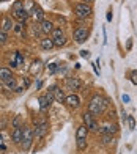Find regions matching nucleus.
<instances>
[{"mask_svg":"<svg viewBox=\"0 0 137 154\" xmlns=\"http://www.w3.org/2000/svg\"><path fill=\"white\" fill-rule=\"evenodd\" d=\"M107 107H109V99H106V97H102L99 94L93 96L90 99V102H88V112H90L93 116L102 115Z\"/></svg>","mask_w":137,"mask_h":154,"instance_id":"nucleus-1","label":"nucleus"},{"mask_svg":"<svg viewBox=\"0 0 137 154\" xmlns=\"http://www.w3.org/2000/svg\"><path fill=\"white\" fill-rule=\"evenodd\" d=\"M74 13H76L77 17H90L93 14V8L90 3H77L76 6H74Z\"/></svg>","mask_w":137,"mask_h":154,"instance_id":"nucleus-2","label":"nucleus"},{"mask_svg":"<svg viewBox=\"0 0 137 154\" xmlns=\"http://www.w3.org/2000/svg\"><path fill=\"white\" fill-rule=\"evenodd\" d=\"M54 99H55V97H54L52 91H46L44 94H41V96L38 97V102H39V109L43 110V112L49 110V109H51V106H52V101H54Z\"/></svg>","mask_w":137,"mask_h":154,"instance_id":"nucleus-3","label":"nucleus"},{"mask_svg":"<svg viewBox=\"0 0 137 154\" xmlns=\"http://www.w3.org/2000/svg\"><path fill=\"white\" fill-rule=\"evenodd\" d=\"M33 129L32 128H29V126H24V137H22V149L24 151H29L30 149V146H32V143H33Z\"/></svg>","mask_w":137,"mask_h":154,"instance_id":"nucleus-4","label":"nucleus"},{"mask_svg":"<svg viewBox=\"0 0 137 154\" xmlns=\"http://www.w3.org/2000/svg\"><path fill=\"white\" fill-rule=\"evenodd\" d=\"M47 132H49V124H47V121H35L33 135H35L36 138H43Z\"/></svg>","mask_w":137,"mask_h":154,"instance_id":"nucleus-5","label":"nucleus"},{"mask_svg":"<svg viewBox=\"0 0 137 154\" xmlns=\"http://www.w3.org/2000/svg\"><path fill=\"white\" fill-rule=\"evenodd\" d=\"M82 118H84V123H85V126L88 128V131L99 132V124L96 123V120L93 118V115L90 113V112H85V113L82 115Z\"/></svg>","mask_w":137,"mask_h":154,"instance_id":"nucleus-6","label":"nucleus"},{"mask_svg":"<svg viewBox=\"0 0 137 154\" xmlns=\"http://www.w3.org/2000/svg\"><path fill=\"white\" fill-rule=\"evenodd\" d=\"M88 38V30L84 29V27H79V29L74 30V41H76L77 44H82V43H85Z\"/></svg>","mask_w":137,"mask_h":154,"instance_id":"nucleus-7","label":"nucleus"},{"mask_svg":"<svg viewBox=\"0 0 137 154\" xmlns=\"http://www.w3.org/2000/svg\"><path fill=\"white\" fill-rule=\"evenodd\" d=\"M66 88L71 90L73 93H76L82 88V82L77 79V77H68L66 79Z\"/></svg>","mask_w":137,"mask_h":154,"instance_id":"nucleus-8","label":"nucleus"},{"mask_svg":"<svg viewBox=\"0 0 137 154\" xmlns=\"http://www.w3.org/2000/svg\"><path fill=\"white\" fill-rule=\"evenodd\" d=\"M13 17L19 22H25L27 19L30 17V13L27 11L25 8H20V10H13Z\"/></svg>","mask_w":137,"mask_h":154,"instance_id":"nucleus-9","label":"nucleus"},{"mask_svg":"<svg viewBox=\"0 0 137 154\" xmlns=\"http://www.w3.org/2000/svg\"><path fill=\"white\" fill-rule=\"evenodd\" d=\"M65 104L68 107H71V109H77L80 106V97L76 94V93H73L70 96H66V99H65Z\"/></svg>","mask_w":137,"mask_h":154,"instance_id":"nucleus-10","label":"nucleus"},{"mask_svg":"<svg viewBox=\"0 0 137 154\" xmlns=\"http://www.w3.org/2000/svg\"><path fill=\"white\" fill-rule=\"evenodd\" d=\"M101 134H107V135H115L118 132V126L115 123H106L102 128L99 129Z\"/></svg>","mask_w":137,"mask_h":154,"instance_id":"nucleus-11","label":"nucleus"},{"mask_svg":"<svg viewBox=\"0 0 137 154\" xmlns=\"http://www.w3.org/2000/svg\"><path fill=\"white\" fill-rule=\"evenodd\" d=\"M22 137H24V126L13 129V132H11V140H13V143L19 145L20 142H22Z\"/></svg>","mask_w":137,"mask_h":154,"instance_id":"nucleus-12","label":"nucleus"},{"mask_svg":"<svg viewBox=\"0 0 137 154\" xmlns=\"http://www.w3.org/2000/svg\"><path fill=\"white\" fill-rule=\"evenodd\" d=\"M32 17H33V20H35V22H43V20H44V11H43V8H41L39 5L33 6Z\"/></svg>","mask_w":137,"mask_h":154,"instance_id":"nucleus-13","label":"nucleus"},{"mask_svg":"<svg viewBox=\"0 0 137 154\" xmlns=\"http://www.w3.org/2000/svg\"><path fill=\"white\" fill-rule=\"evenodd\" d=\"M49 91H52V94H54V97L57 99V102H65V94H63V90H61L58 85H54Z\"/></svg>","mask_w":137,"mask_h":154,"instance_id":"nucleus-14","label":"nucleus"},{"mask_svg":"<svg viewBox=\"0 0 137 154\" xmlns=\"http://www.w3.org/2000/svg\"><path fill=\"white\" fill-rule=\"evenodd\" d=\"M39 27H41V32H43V35H51V33L54 32V29H55L52 20H47V19H44L43 22H41Z\"/></svg>","mask_w":137,"mask_h":154,"instance_id":"nucleus-15","label":"nucleus"},{"mask_svg":"<svg viewBox=\"0 0 137 154\" xmlns=\"http://www.w3.org/2000/svg\"><path fill=\"white\" fill-rule=\"evenodd\" d=\"M13 29H14V25H13V20L10 16H5L3 20H2V27H0V30H3L5 33L6 32H11Z\"/></svg>","mask_w":137,"mask_h":154,"instance_id":"nucleus-16","label":"nucleus"},{"mask_svg":"<svg viewBox=\"0 0 137 154\" xmlns=\"http://www.w3.org/2000/svg\"><path fill=\"white\" fill-rule=\"evenodd\" d=\"M41 47L44 49V51H52L54 47H55V43H54V39L52 38H43L41 39Z\"/></svg>","mask_w":137,"mask_h":154,"instance_id":"nucleus-17","label":"nucleus"},{"mask_svg":"<svg viewBox=\"0 0 137 154\" xmlns=\"http://www.w3.org/2000/svg\"><path fill=\"white\" fill-rule=\"evenodd\" d=\"M11 77H14V75H13V72H11V69H8V68H0V80H2L3 83H5L6 80H10Z\"/></svg>","mask_w":137,"mask_h":154,"instance_id":"nucleus-18","label":"nucleus"},{"mask_svg":"<svg viewBox=\"0 0 137 154\" xmlns=\"http://www.w3.org/2000/svg\"><path fill=\"white\" fill-rule=\"evenodd\" d=\"M88 128L85 124H82V126H79L77 128V132H76V138H87V135H88Z\"/></svg>","mask_w":137,"mask_h":154,"instance_id":"nucleus-19","label":"nucleus"},{"mask_svg":"<svg viewBox=\"0 0 137 154\" xmlns=\"http://www.w3.org/2000/svg\"><path fill=\"white\" fill-rule=\"evenodd\" d=\"M39 69H41V61L39 60H35L32 63V68H30V74L35 75L36 72H39Z\"/></svg>","mask_w":137,"mask_h":154,"instance_id":"nucleus-20","label":"nucleus"},{"mask_svg":"<svg viewBox=\"0 0 137 154\" xmlns=\"http://www.w3.org/2000/svg\"><path fill=\"white\" fill-rule=\"evenodd\" d=\"M77 140V149L79 151H84V149H87V138H76Z\"/></svg>","mask_w":137,"mask_h":154,"instance_id":"nucleus-21","label":"nucleus"},{"mask_svg":"<svg viewBox=\"0 0 137 154\" xmlns=\"http://www.w3.org/2000/svg\"><path fill=\"white\" fill-rule=\"evenodd\" d=\"M51 35H52V39H57V38H63V36H65L63 30H61V29H54V32H52Z\"/></svg>","mask_w":137,"mask_h":154,"instance_id":"nucleus-22","label":"nucleus"},{"mask_svg":"<svg viewBox=\"0 0 137 154\" xmlns=\"http://www.w3.org/2000/svg\"><path fill=\"white\" fill-rule=\"evenodd\" d=\"M5 85H6V88H10V90H16V79H14V77H11L10 80L5 82Z\"/></svg>","mask_w":137,"mask_h":154,"instance_id":"nucleus-23","label":"nucleus"},{"mask_svg":"<svg viewBox=\"0 0 137 154\" xmlns=\"http://www.w3.org/2000/svg\"><path fill=\"white\" fill-rule=\"evenodd\" d=\"M114 142V135H107V134H102V143L104 145H111Z\"/></svg>","mask_w":137,"mask_h":154,"instance_id":"nucleus-24","label":"nucleus"},{"mask_svg":"<svg viewBox=\"0 0 137 154\" xmlns=\"http://www.w3.org/2000/svg\"><path fill=\"white\" fill-rule=\"evenodd\" d=\"M54 43H55L57 47H61V46L66 44V39H65V36L63 38H57V39H54Z\"/></svg>","mask_w":137,"mask_h":154,"instance_id":"nucleus-25","label":"nucleus"},{"mask_svg":"<svg viewBox=\"0 0 137 154\" xmlns=\"http://www.w3.org/2000/svg\"><path fill=\"white\" fill-rule=\"evenodd\" d=\"M20 121H22V120H20V116L19 115H16L14 116V120H13V128H20Z\"/></svg>","mask_w":137,"mask_h":154,"instance_id":"nucleus-26","label":"nucleus"},{"mask_svg":"<svg viewBox=\"0 0 137 154\" xmlns=\"http://www.w3.org/2000/svg\"><path fill=\"white\" fill-rule=\"evenodd\" d=\"M6 41H8V36H6V33L3 30H0V44H5Z\"/></svg>","mask_w":137,"mask_h":154,"instance_id":"nucleus-27","label":"nucleus"},{"mask_svg":"<svg viewBox=\"0 0 137 154\" xmlns=\"http://www.w3.org/2000/svg\"><path fill=\"white\" fill-rule=\"evenodd\" d=\"M13 30H14V33H20V35H22V36H24V32H22V22H19L17 25H14V29H13Z\"/></svg>","mask_w":137,"mask_h":154,"instance_id":"nucleus-28","label":"nucleus"},{"mask_svg":"<svg viewBox=\"0 0 137 154\" xmlns=\"http://www.w3.org/2000/svg\"><path fill=\"white\" fill-rule=\"evenodd\" d=\"M32 30H33V35H35V36H39V35L43 33V32H41V27H38L36 24L32 27Z\"/></svg>","mask_w":137,"mask_h":154,"instance_id":"nucleus-29","label":"nucleus"},{"mask_svg":"<svg viewBox=\"0 0 137 154\" xmlns=\"http://www.w3.org/2000/svg\"><path fill=\"white\" fill-rule=\"evenodd\" d=\"M24 8V2L22 0H17V2H14V5H13V10H20Z\"/></svg>","mask_w":137,"mask_h":154,"instance_id":"nucleus-30","label":"nucleus"},{"mask_svg":"<svg viewBox=\"0 0 137 154\" xmlns=\"http://www.w3.org/2000/svg\"><path fill=\"white\" fill-rule=\"evenodd\" d=\"M131 82L134 83V85H137V69L131 71Z\"/></svg>","mask_w":137,"mask_h":154,"instance_id":"nucleus-31","label":"nucleus"},{"mask_svg":"<svg viewBox=\"0 0 137 154\" xmlns=\"http://www.w3.org/2000/svg\"><path fill=\"white\" fill-rule=\"evenodd\" d=\"M128 123H129V129H135V121H134V118L132 116H128Z\"/></svg>","mask_w":137,"mask_h":154,"instance_id":"nucleus-32","label":"nucleus"},{"mask_svg":"<svg viewBox=\"0 0 137 154\" xmlns=\"http://www.w3.org/2000/svg\"><path fill=\"white\" fill-rule=\"evenodd\" d=\"M16 63L17 65H22L24 63V57L20 55V52H16Z\"/></svg>","mask_w":137,"mask_h":154,"instance_id":"nucleus-33","label":"nucleus"},{"mask_svg":"<svg viewBox=\"0 0 137 154\" xmlns=\"http://www.w3.org/2000/svg\"><path fill=\"white\" fill-rule=\"evenodd\" d=\"M49 71H51L52 74L57 71V63H51V65H49Z\"/></svg>","mask_w":137,"mask_h":154,"instance_id":"nucleus-34","label":"nucleus"},{"mask_svg":"<svg viewBox=\"0 0 137 154\" xmlns=\"http://www.w3.org/2000/svg\"><path fill=\"white\" fill-rule=\"evenodd\" d=\"M0 149H2V151L6 149V146L3 145V135H2V134H0Z\"/></svg>","mask_w":137,"mask_h":154,"instance_id":"nucleus-35","label":"nucleus"},{"mask_svg":"<svg viewBox=\"0 0 137 154\" xmlns=\"http://www.w3.org/2000/svg\"><path fill=\"white\" fill-rule=\"evenodd\" d=\"M80 57L88 58V57H90V52H88V51H80Z\"/></svg>","mask_w":137,"mask_h":154,"instance_id":"nucleus-36","label":"nucleus"},{"mask_svg":"<svg viewBox=\"0 0 137 154\" xmlns=\"http://www.w3.org/2000/svg\"><path fill=\"white\" fill-rule=\"evenodd\" d=\"M6 124H8V123H6V120H5V118H2V120H0V129H5Z\"/></svg>","mask_w":137,"mask_h":154,"instance_id":"nucleus-37","label":"nucleus"},{"mask_svg":"<svg viewBox=\"0 0 137 154\" xmlns=\"http://www.w3.org/2000/svg\"><path fill=\"white\" fill-rule=\"evenodd\" d=\"M131 47H132V39H128V43H126V49H128V51H131Z\"/></svg>","mask_w":137,"mask_h":154,"instance_id":"nucleus-38","label":"nucleus"},{"mask_svg":"<svg viewBox=\"0 0 137 154\" xmlns=\"http://www.w3.org/2000/svg\"><path fill=\"white\" fill-rule=\"evenodd\" d=\"M121 99H123V102H125V104H128V102H129V96H128V94H123Z\"/></svg>","mask_w":137,"mask_h":154,"instance_id":"nucleus-39","label":"nucleus"},{"mask_svg":"<svg viewBox=\"0 0 137 154\" xmlns=\"http://www.w3.org/2000/svg\"><path fill=\"white\" fill-rule=\"evenodd\" d=\"M112 20V11H107V22Z\"/></svg>","mask_w":137,"mask_h":154,"instance_id":"nucleus-40","label":"nucleus"},{"mask_svg":"<svg viewBox=\"0 0 137 154\" xmlns=\"http://www.w3.org/2000/svg\"><path fill=\"white\" fill-rule=\"evenodd\" d=\"M121 120H123V121H126V120H128V115L125 113V112H121Z\"/></svg>","mask_w":137,"mask_h":154,"instance_id":"nucleus-41","label":"nucleus"},{"mask_svg":"<svg viewBox=\"0 0 137 154\" xmlns=\"http://www.w3.org/2000/svg\"><path fill=\"white\" fill-rule=\"evenodd\" d=\"M93 69H95V72L99 75V69H98V66H96V63H93Z\"/></svg>","mask_w":137,"mask_h":154,"instance_id":"nucleus-42","label":"nucleus"},{"mask_svg":"<svg viewBox=\"0 0 137 154\" xmlns=\"http://www.w3.org/2000/svg\"><path fill=\"white\" fill-rule=\"evenodd\" d=\"M85 2H87V3H92V2H93V0H85Z\"/></svg>","mask_w":137,"mask_h":154,"instance_id":"nucleus-43","label":"nucleus"},{"mask_svg":"<svg viewBox=\"0 0 137 154\" xmlns=\"http://www.w3.org/2000/svg\"><path fill=\"white\" fill-rule=\"evenodd\" d=\"M2 2H8V0H0V3H2Z\"/></svg>","mask_w":137,"mask_h":154,"instance_id":"nucleus-44","label":"nucleus"}]
</instances>
